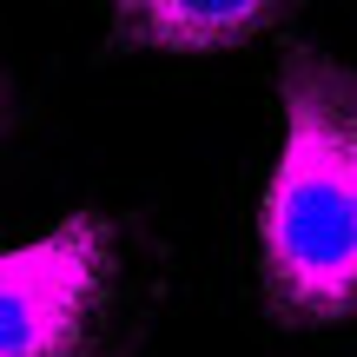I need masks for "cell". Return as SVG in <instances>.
I'll return each instance as SVG.
<instances>
[{
    "instance_id": "obj_1",
    "label": "cell",
    "mask_w": 357,
    "mask_h": 357,
    "mask_svg": "<svg viewBox=\"0 0 357 357\" xmlns=\"http://www.w3.org/2000/svg\"><path fill=\"white\" fill-rule=\"evenodd\" d=\"M258 265L278 318H357V66L284 60V146L258 205Z\"/></svg>"
},
{
    "instance_id": "obj_2",
    "label": "cell",
    "mask_w": 357,
    "mask_h": 357,
    "mask_svg": "<svg viewBox=\"0 0 357 357\" xmlns=\"http://www.w3.org/2000/svg\"><path fill=\"white\" fill-rule=\"evenodd\" d=\"M113 278V231L73 212L33 245L0 252V357H79Z\"/></svg>"
},
{
    "instance_id": "obj_3",
    "label": "cell",
    "mask_w": 357,
    "mask_h": 357,
    "mask_svg": "<svg viewBox=\"0 0 357 357\" xmlns=\"http://www.w3.org/2000/svg\"><path fill=\"white\" fill-rule=\"evenodd\" d=\"M265 20V0H146V7H119V40L159 53H218L252 40Z\"/></svg>"
}]
</instances>
